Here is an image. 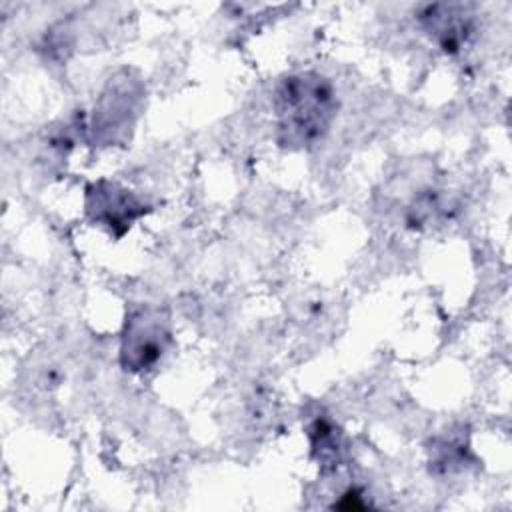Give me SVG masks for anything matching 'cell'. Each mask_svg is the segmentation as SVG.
Listing matches in <instances>:
<instances>
[{"label":"cell","mask_w":512,"mask_h":512,"mask_svg":"<svg viewBox=\"0 0 512 512\" xmlns=\"http://www.w3.org/2000/svg\"><path fill=\"white\" fill-rule=\"evenodd\" d=\"M430 470L436 474H452L464 470L470 460L468 440L458 432L436 436L428 448Z\"/></svg>","instance_id":"7"},{"label":"cell","mask_w":512,"mask_h":512,"mask_svg":"<svg viewBox=\"0 0 512 512\" xmlns=\"http://www.w3.org/2000/svg\"><path fill=\"white\" fill-rule=\"evenodd\" d=\"M148 210L150 206L136 192L106 178L90 182L84 190L88 220L106 228L114 238H122Z\"/></svg>","instance_id":"4"},{"label":"cell","mask_w":512,"mask_h":512,"mask_svg":"<svg viewBox=\"0 0 512 512\" xmlns=\"http://www.w3.org/2000/svg\"><path fill=\"white\" fill-rule=\"evenodd\" d=\"M172 344V320L166 308L140 304L126 314L120 334V366L142 374L154 368Z\"/></svg>","instance_id":"3"},{"label":"cell","mask_w":512,"mask_h":512,"mask_svg":"<svg viewBox=\"0 0 512 512\" xmlns=\"http://www.w3.org/2000/svg\"><path fill=\"white\" fill-rule=\"evenodd\" d=\"M144 96L140 78L130 70L114 74L94 104L88 122L90 140L98 146L124 144L136 124Z\"/></svg>","instance_id":"2"},{"label":"cell","mask_w":512,"mask_h":512,"mask_svg":"<svg viewBox=\"0 0 512 512\" xmlns=\"http://www.w3.org/2000/svg\"><path fill=\"white\" fill-rule=\"evenodd\" d=\"M424 34L446 54H460L476 34V14L470 4L434 2L418 10Z\"/></svg>","instance_id":"5"},{"label":"cell","mask_w":512,"mask_h":512,"mask_svg":"<svg viewBox=\"0 0 512 512\" xmlns=\"http://www.w3.org/2000/svg\"><path fill=\"white\" fill-rule=\"evenodd\" d=\"M306 436L310 442V454L318 462L324 474L336 472L346 456L344 434L334 420L328 416H314L306 426Z\"/></svg>","instance_id":"6"},{"label":"cell","mask_w":512,"mask_h":512,"mask_svg":"<svg viewBox=\"0 0 512 512\" xmlns=\"http://www.w3.org/2000/svg\"><path fill=\"white\" fill-rule=\"evenodd\" d=\"M274 138L284 150H310L330 132L338 112L332 82L320 72H292L272 94Z\"/></svg>","instance_id":"1"}]
</instances>
